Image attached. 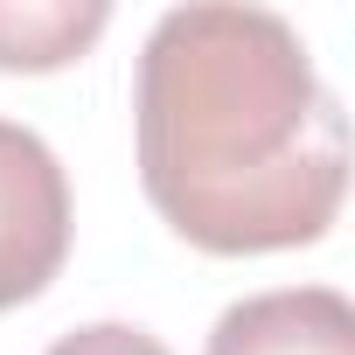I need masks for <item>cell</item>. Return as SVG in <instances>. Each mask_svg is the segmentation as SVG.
Segmentation results:
<instances>
[{"label":"cell","mask_w":355,"mask_h":355,"mask_svg":"<svg viewBox=\"0 0 355 355\" xmlns=\"http://www.w3.org/2000/svg\"><path fill=\"white\" fill-rule=\"evenodd\" d=\"M70 258V182L42 132L0 119V313L49 293Z\"/></svg>","instance_id":"obj_2"},{"label":"cell","mask_w":355,"mask_h":355,"mask_svg":"<svg viewBox=\"0 0 355 355\" xmlns=\"http://www.w3.org/2000/svg\"><path fill=\"white\" fill-rule=\"evenodd\" d=\"M105 0H0V70H63L105 35Z\"/></svg>","instance_id":"obj_4"},{"label":"cell","mask_w":355,"mask_h":355,"mask_svg":"<svg viewBox=\"0 0 355 355\" xmlns=\"http://www.w3.org/2000/svg\"><path fill=\"white\" fill-rule=\"evenodd\" d=\"M49 355H167L146 327H125V320H91V327H70L63 341H49Z\"/></svg>","instance_id":"obj_5"},{"label":"cell","mask_w":355,"mask_h":355,"mask_svg":"<svg viewBox=\"0 0 355 355\" xmlns=\"http://www.w3.org/2000/svg\"><path fill=\"white\" fill-rule=\"evenodd\" d=\"M132 125L146 202L196 251H300L341 216L348 119L272 8H167L139 49Z\"/></svg>","instance_id":"obj_1"},{"label":"cell","mask_w":355,"mask_h":355,"mask_svg":"<svg viewBox=\"0 0 355 355\" xmlns=\"http://www.w3.org/2000/svg\"><path fill=\"white\" fill-rule=\"evenodd\" d=\"M209 355H355V306L334 286H279L223 306Z\"/></svg>","instance_id":"obj_3"}]
</instances>
